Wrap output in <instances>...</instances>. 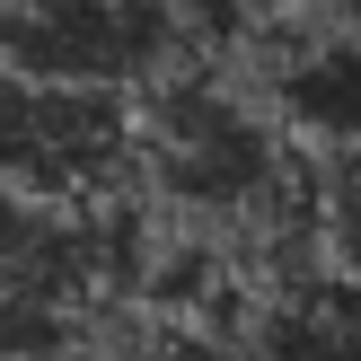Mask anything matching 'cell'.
I'll list each match as a JSON object with an SVG mask.
<instances>
[{"label":"cell","instance_id":"6da1fadb","mask_svg":"<svg viewBox=\"0 0 361 361\" xmlns=\"http://www.w3.org/2000/svg\"><path fill=\"white\" fill-rule=\"evenodd\" d=\"M203 62L168 0H0V71L53 88L150 97L168 71Z\"/></svg>","mask_w":361,"mask_h":361},{"label":"cell","instance_id":"7a4b0ae2","mask_svg":"<svg viewBox=\"0 0 361 361\" xmlns=\"http://www.w3.org/2000/svg\"><path fill=\"white\" fill-rule=\"evenodd\" d=\"M141 176V115L106 88H53L0 71V185L35 203H123Z\"/></svg>","mask_w":361,"mask_h":361},{"label":"cell","instance_id":"3957f363","mask_svg":"<svg viewBox=\"0 0 361 361\" xmlns=\"http://www.w3.org/2000/svg\"><path fill=\"white\" fill-rule=\"evenodd\" d=\"M264 97H274L282 133L309 141L317 159L361 150V27L335 18V27L282 35L274 62H264Z\"/></svg>","mask_w":361,"mask_h":361}]
</instances>
